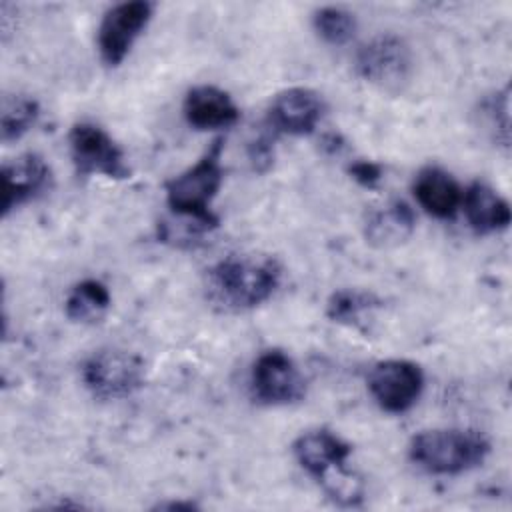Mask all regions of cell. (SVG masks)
Masks as SVG:
<instances>
[{"instance_id":"obj_1","label":"cell","mask_w":512,"mask_h":512,"mask_svg":"<svg viewBox=\"0 0 512 512\" xmlns=\"http://www.w3.org/2000/svg\"><path fill=\"white\" fill-rule=\"evenodd\" d=\"M282 282V266L266 254H230L206 270V298L224 312H248L268 302Z\"/></svg>"},{"instance_id":"obj_2","label":"cell","mask_w":512,"mask_h":512,"mask_svg":"<svg viewBox=\"0 0 512 512\" xmlns=\"http://www.w3.org/2000/svg\"><path fill=\"white\" fill-rule=\"evenodd\" d=\"M490 454V440L478 430L434 428L412 436L408 458L434 476H458L478 468Z\"/></svg>"},{"instance_id":"obj_3","label":"cell","mask_w":512,"mask_h":512,"mask_svg":"<svg viewBox=\"0 0 512 512\" xmlns=\"http://www.w3.org/2000/svg\"><path fill=\"white\" fill-rule=\"evenodd\" d=\"M222 150L224 138H216L194 166L166 180L164 194L172 214L220 224L210 206L224 182Z\"/></svg>"},{"instance_id":"obj_4","label":"cell","mask_w":512,"mask_h":512,"mask_svg":"<svg viewBox=\"0 0 512 512\" xmlns=\"http://www.w3.org/2000/svg\"><path fill=\"white\" fill-rule=\"evenodd\" d=\"M86 390L98 400H122L136 394L146 380L144 360L122 348H100L80 368Z\"/></svg>"},{"instance_id":"obj_5","label":"cell","mask_w":512,"mask_h":512,"mask_svg":"<svg viewBox=\"0 0 512 512\" xmlns=\"http://www.w3.org/2000/svg\"><path fill=\"white\" fill-rule=\"evenodd\" d=\"M354 68L368 84L386 92H400L412 76L414 56L404 38L388 32L370 38L358 48Z\"/></svg>"},{"instance_id":"obj_6","label":"cell","mask_w":512,"mask_h":512,"mask_svg":"<svg viewBox=\"0 0 512 512\" xmlns=\"http://www.w3.org/2000/svg\"><path fill=\"white\" fill-rule=\"evenodd\" d=\"M68 148L76 172L84 178H130V168L126 164L124 150L102 126L94 122H76L68 132Z\"/></svg>"},{"instance_id":"obj_7","label":"cell","mask_w":512,"mask_h":512,"mask_svg":"<svg viewBox=\"0 0 512 512\" xmlns=\"http://www.w3.org/2000/svg\"><path fill=\"white\" fill-rule=\"evenodd\" d=\"M250 392L258 404L288 406L306 396V380L290 354L272 348L254 360Z\"/></svg>"},{"instance_id":"obj_8","label":"cell","mask_w":512,"mask_h":512,"mask_svg":"<svg viewBox=\"0 0 512 512\" xmlns=\"http://www.w3.org/2000/svg\"><path fill=\"white\" fill-rule=\"evenodd\" d=\"M374 402L388 414L408 412L424 390V372L412 360L388 358L376 362L366 378Z\"/></svg>"},{"instance_id":"obj_9","label":"cell","mask_w":512,"mask_h":512,"mask_svg":"<svg viewBox=\"0 0 512 512\" xmlns=\"http://www.w3.org/2000/svg\"><path fill=\"white\" fill-rule=\"evenodd\" d=\"M154 14V4L148 0H130L114 4L98 26V52L106 66L114 68L124 62L132 46L146 30Z\"/></svg>"},{"instance_id":"obj_10","label":"cell","mask_w":512,"mask_h":512,"mask_svg":"<svg viewBox=\"0 0 512 512\" xmlns=\"http://www.w3.org/2000/svg\"><path fill=\"white\" fill-rule=\"evenodd\" d=\"M326 112L324 98L302 86L278 92L266 112V124L272 134L308 136L316 130Z\"/></svg>"},{"instance_id":"obj_11","label":"cell","mask_w":512,"mask_h":512,"mask_svg":"<svg viewBox=\"0 0 512 512\" xmlns=\"http://www.w3.org/2000/svg\"><path fill=\"white\" fill-rule=\"evenodd\" d=\"M2 218H6L16 208L36 200L50 190L52 170L50 164L34 152L22 154L10 162L2 164Z\"/></svg>"},{"instance_id":"obj_12","label":"cell","mask_w":512,"mask_h":512,"mask_svg":"<svg viewBox=\"0 0 512 512\" xmlns=\"http://www.w3.org/2000/svg\"><path fill=\"white\" fill-rule=\"evenodd\" d=\"M292 454L300 468L318 482L324 474L348 464L352 446L336 432L316 428L302 432L292 442Z\"/></svg>"},{"instance_id":"obj_13","label":"cell","mask_w":512,"mask_h":512,"mask_svg":"<svg viewBox=\"0 0 512 512\" xmlns=\"http://www.w3.org/2000/svg\"><path fill=\"white\" fill-rule=\"evenodd\" d=\"M182 114L196 130H220L238 122L240 108L226 90L214 84H198L186 92Z\"/></svg>"},{"instance_id":"obj_14","label":"cell","mask_w":512,"mask_h":512,"mask_svg":"<svg viewBox=\"0 0 512 512\" xmlns=\"http://www.w3.org/2000/svg\"><path fill=\"white\" fill-rule=\"evenodd\" d=\"M460 210L464 212L468 226L480 236L502 232L510 226L512 220L508 200L480 180L468 184L462 190Z\"/></svg>"},{"instance_id":"obj_15","label":"cell","mask_w":512,"mask_h":512,"mask_svg":"<svg viewBox=\"0 0 512 512\" xmlns=\"http://www.w3.org/2000/svg\"><path fill=\"white\" fill-rule=\"evenodd\" d=\"M412 192L420 208L440 220L454 218L462 204L460 184L440 166L422 168L414 178Z\"/></svg>"},{"instance_id":"obj_16","label":"cell","mask_w":512,"mask_h":512,"mask_svg":"<svg viewBox=\"0 0 512 512\" xmlns=\"http://www.w3.org/2000/svg\"><path fill=\"white\" fill-rule=\"evenodd\" d=\"M414 228V210L406 202L394 200L366 214L364 238L374 248L390 250L404 244L414 234Z\"/></svg>"},{"instance_id":"obj_17","label":"cell","mask_w":512,"mask_h":512,"mask_svg":"<svg viewBox=\"0 0 512 512\" xmlns=\"http://www.w3.org/2000/svg\"><path fill=\"white\" fill-rule=\"evenodd\" d=\"M112 296L104 282L84 278L76 282L64 300V314L76 324H96L110 310Z\"/></svg>"},{"instance_id":"obj_18","label":"cell","mask_w":512,"mask_h":512,"mask_svg":"<svg viewBox=\"0 0 512 512\" xmlns=\"http://www.w3.org/2000/svg\"><path fill=\"white\" fill-rule=\"evenodd\" d=\"M380 306V300L372 292L340 288L332 292L326 302V316L348 328H362L366 324V316H370Z\"/></svg>"},{"instance_id":"obj_19","label":"cell","mask_w":512,"mask_h":512,"mask_svg":"<svg viewBox=\"0 0 512 512\" xmlns=\"http://www.w3.org/2000/svg\"><path fill=\"white\" fill-rule=\"evenodd\" d=\"M40 118V104L28 94H8L0 108V138L2 142L20 140Z\"/></svg>"},{"instance_id":"obj_20","label":"cell","mask_w":512,"mask_h":512,"mask_svg":"<svg viewBox=\"0 0 512 512\" xmlns=\"http://www.w3.org/2000/svg\"><path fill=\"white\" fill-rule=\"evenodd\" d=\"M478 122L482 130L502 148L510 144V90L508 86L484 96L478 102Z\"/></svg>"},{"instance_id":"obj_21","label":"cell","mask_w":512,"mask_h":512,"mask_svg":"<svg viewBox=\"0 0 512 512\" xmlns=\"http://www.w3.org/2000/svg\"><path fill=\"white\" fill-rule=\"evenodd\" d=\"M312 28L330 46H346L358 32L356 16L340 6H322L312 14Z\"/></svg>"},{"instance_id":"obj_22","label":"cell","mask_w":512,"mask_h":512,"mask_svg":"<svg viewBox=\"0 0 512 512\" xmlns=\"http://www.w3.org/2000/svg\"><path fill=\"white\" fill-rule=\"evenodd\" d=\"M248 160L254 172H266L274 162V146L270 136H258L248 144Z\"/></svg>"},{"instance_id":"obj_23","label":"cell","mask_w":512,"mask_h":512,"mask_svg":"<svg viewBox=\"0 0 512 512\" xmlns=\"http://www.w3.org/2000/svg\"><path fill=\"white\" fill-rule=\"evenodd\" d=\"M348 174L360 184V186H366V188H374L380 178H382V168L374 162H368V160H356L348 166Z\"/></svg>"},{"instance_id":"obj_24","label":"cell","mask_w":512,"mask_h":512,"mask_svg":"<svg viewBox=\"0 0 512 512\" xmlns=\"http://www.w3.org/2000/svg\"><path fill=\"white\" fill-rule=\"evenodd\" d=\"M198 504L192 500H170V502H158L154 510H196Z\"/></svg>"}]
</instances>
